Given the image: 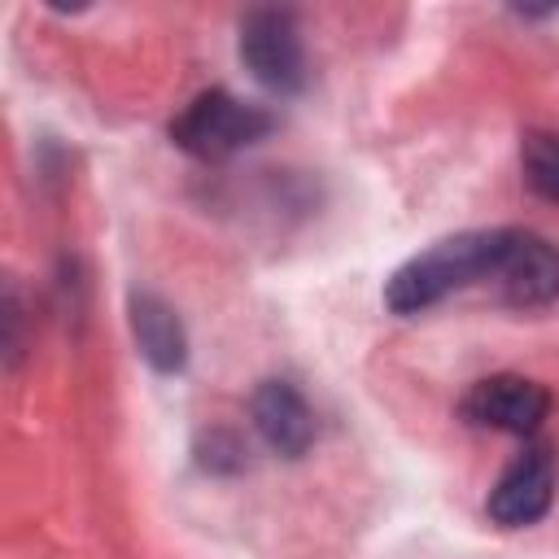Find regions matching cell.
I'll return each mask as SVG.
<instances>
[{
  "label": "cell",
  "mask_w": 559,
  "mask_h": 559,
  "mask_svg": "<svg viewBox=\"0 0 559 559\" xmlns=\"http://www.w3.org/2000/svg\"><path fill=\"white\" fill-rule=\"evenodd\" d=\"M507 249V227H485V231H454L445 240H432L415 258H406L389 280H384V306L393 314H419L437 306L441 297L493 280L498 262Z\"/></svg>",
  "instance_id": "cell-1"
},
{
  "label": "cell",
  "mask_w": 559,
  "mask_h": 559,
  "mask_svg": "<svg viewBox=\"0 0 559 559\" xmlns=\"http://www.w3.org/2000/svg\"><path fill=\"white\" fill-rule=\"evenodd\" d=\"M275 131V114L262 105H249L223 87H210L201 96H192L179 118L170 122V140L175 148H183L197 162H227L240 148L266 140Z\"/></svg>",
  "instance_id": "cell-2"
},
{
  "label": "cell",
  "mask_w": 559,
  "mask_h": 559,
  "mask_svg": "<svg viewBox=\"0 0 559 559\" xmlns=\"http://www.w3.org/2000/svg\"><path fill=\"white\" fill-rule=\"evenodd\" d=\"M240 61L275 96H297L310 79L297 17L288 9H253L240 22Z\"/></svg>",
  "instance_id": "cell-3"
},
{
  "label": "cell",
  "mask_w": 559,
  "mask_h": 559,
  "mask_svg": "<svg viewBox=\"0 0 559 559\" xmlns=\"http://www.w3.org/2000/svg\"><path fill=\"white\" fill-rule=\"evenodd\" d=\"M463 419L472 428H493V432H511V437H533L542 428V419L550 415V393L546 384L528 380V376H485L476 380L463 402H459Z\"/></svg>",
  "instance_id": "cell-4"
},
{
  "label": "cell",
  "mask_w": 559,
  "mask_h": 559,
  "mask_svg": "<svg viewBox=\"0 0 559 559\" xmlns=\"http://www.w3.org/2000/svg\"><path fill=\"white\" fill-rule=\"evenodd\" d=\"M550 502H555V454L546 445H524L489 489L485 511L498 528H528L550 511Z\"/></svg>",
  "instance_id": "cell-5"
},
{
  "label": "cell",
  "mask_w": 559,
  "mask_h": 559,
  "mask_svg": "<svg viewBox=\"0 0 559 559\" xmlns=\"http://www.w3.org/2000/svg\"><path fill=\"white\" fill-rule=\"evenodd\" d=\"M493 284L502 288V301L515 310L550 306L559 297V245L550 236L507 227V249Z\"/></svg>",
  "instance_id": "cell-6"
},
{
  "label": "cell",
  "mask_w": 559,
  "mask_h": 559,
  "mask_svg": "<svg viewBox=\"0 0 559 559\" xmlns=\"http://www.w3.org/2000/svg\"><path fill=\"white\" fill-rule=\"evenodd\" d=\"M249 415L280 459H301L314 445V411L288 380H262L249 397Z\"/></svg>",
  "instance_id": "cell-7"
},
{
  "label": "cell",
  "mask_w": 559,
  "mask_h": 559,
  "mask_svg": "<svg viewBox=\"0 0 559 559\" xmlns=\"http://www.w3.org/2000/svg\"><path fill=\"white\" fill-rule=\"evenodd\" d=\"M127 319H131V336H135V345H140V354L153 371H162V376L183 371L188 336H183V323H179V314L166 297H157L153 288H131Z\"/></svg>",
  "instance_id": "cell-8"
},
{
  "label": "cell",
  "mask_w": 559,
  "mask_h": 559,
  "mask_svg": "<svg viewBox=\"0 0 559 559\" xmlns=\"http://www.w3.org/2000/svg\"><path fill=\"white\" fill-rule=\"evenodd\" d=\"M520 166H524V183L537 197L559 201V135L555 131H524Z\"/></svg>",
  "instance_id": "cell-9"
},
{
  "label": "cell",
  "mask_w": 559,
  "mask_h": 559,
  "mask_svg": "<svg viewBox=\"0 0 559 559\" xmlns=\"http://www.w3.org/2000/svg\"><path fill=\"white\" fill-rule=\"evenodd\" d=\"M197 459H201V467H210V472H236V467L245 463V445L236 441V432L214 428V432L197 445Z\"/></svg>",
  "instance_id": "cell-10"
}]
</instances>
